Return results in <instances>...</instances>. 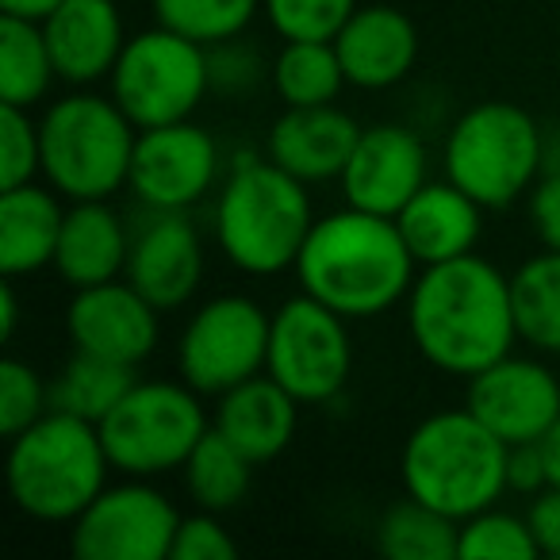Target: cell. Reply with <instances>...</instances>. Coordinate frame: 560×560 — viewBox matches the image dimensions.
<instances>
[{"label":"cell","instance_id":"4","mask_svg":"<svg viewBox=\"0 0 560 560\" xmlns=\"http://www.w3.org/2000/svg\"><path fill=\"white\" fill-rule=\"evenodd\" d=\"M506 453L511 445L468 407L434 411L407 434L399 480L411 499L465 522L503 499Z\"/></svg>","mask_w":560,"mask_h":560},{"label":"cell","instance_id":"15","mask_svg":"<svg viewBox=\"0 0 560 560\" xmlns=\"http://www.w3.org/2000/svg\"><path fill=\"white\" fill-rule=\"evenodd\" d=\"M158 307L135 289L127 277L73 289L66 307V330L81 353L119 361V365H142L158 350L162 323Z\"/></svg>","mask_w":560,"mask_h":560},{"label":"cell","instance_id":"27","mask_svg":"<svg viewBox=\"0 0 560 560\" xmlns=\"http://www.w3.org/2000/svg\"><path fill=\"white\" fill-rule=\"evenodd\" d=\"M58 81L43 24L4 16L0 24V101L16 108H35Z\"/></svg>","mask_w":560,"mask_h":560},{"label":"cell","instance_id":"37","mask_svg":"<svg viewBox=\"0 0 560 560\" xmlns=\"http://www.w3.org/2000/svg\"><path fill=\"white\" fill-rule=\"evenodd\" d=\"M238 552L234 537L226 534V526L219 522L215 511H200L180 518V529L173 537L170 560H231Z\"/></svg>","mask_w":560,"mask_h":560},{"label":"cell","instance_id":"40","mask_svg":"<svg viewBox=\"0 0 560 560\" xmlns=\"http://www.w3.org/2000/svg\"><path fill=\"white\" fill-rule=\"evenodd\" d=\"M526 518H529V529H534V537H537L541 557L560 560V488L537 491Z\"/></svg>","mask_w":560,"mask_h":560},{"label":"cell","instance_id":"21","mask_svg":"<svg viewBox=\"0 0 560 560\" xmlns=\"http://www.w3.org/2000/svg\"><path fill=\"white\" fill-rule=\"evenodd\" d=\"M211 427L231 438L254 465H265V460L280 457L296 438L300 399L269 373H257L219 396Z\"/></svg>","mask_w":560,"mask_h":560},{"label":"cell","instance_id":"41","mask_svg":"<svg viewBox=\"0 0 560 560\" xmlns=\"http://www.w3.org/2000/svg\"><path fill=\"white\" fill-rule=\"evenodd\" d=\"M16 323H20L16 277H4V284H0V338H4V342H12V335H16Z\"/></svg>","mask_w":560,"mask_h":560},{"label":"cell","instance_id":"9","mask_svg":"<svg viewBox=\"0 0 560 560\" xmlns=\"http://www.w3.org/2000/svg\"><path fill=\"white\" fill-rule=\"evenodd\" d=\"M108 93L139 131L192 119L211 93L208 47L154 24L131 35L108 78Z\"/></svg>","mask_w":560,"mask_h":560},{"label":"cell","instance_id":"17","mask_svg":"<svg viewBox=\"0 0 560 560\" xmlns=\"http://www.w3.org/2000/svg\"><path fill=\"white\" fill-rule=\"evenodd\" d=\"M338 180L350 208L396 219L407 200L430 180L427 147L404 124L361 127V139Z\"/></svg>","mask_w":560,"mask_h":560},{"label":"cell","instance_id":"26","mask_svg":"<svg viewBox=\"0 0 560 560\" xmlns=\"http://www.w3.org/2000/svg\"><path fill=\"white\" fill-rule=\"evenodd\" d=\"M185 488L192 495V503L200 511H234L246 499L249 483H254V460L238 450L226 434H219L215 427L200 438L192 453L185 460Z\"/></svg>","mask_w":560,"mask_h":560},{"label":"cell","instance_id":"23","mask_svg":"<svg viewBox=\"0 0 560 560\" xmlns=\"http://www.w3.org/2000/svg\"><path fill=\"white\" fill-rule=\"evenodd\" d=\"M127 254H131V226L124 223V215L108 200H73L66 208L62 238L50 269L70 289H89L124 277Z\"/></svg>","mask_w":560,"mask_h":560},{"label":"cell","instance_id":"19","mask_svg":"<svg viewBox=\"0 0 560 560\" xmlns=\"http://www.w3.org/2000/svg\"><path fill=\"white\" fill-rule=\"evenodd\" d=\"M358 139V119L338 104L284 108L265 135V158L304 185H323V180L342 177Z\"/></svg>","mask_w":560,"mask_h":560},{"label":"cell","instance_id":"7","mask_svg":"<svg viewBox=\"0 0 560 560\" xmlns=\"http://www.w3.org/2000/svg\"><path fill=\"white\" fill-rule=\"evenodd\" d=\"M442 170L483 208H511L541 180L545 135L511 101H483L450 127Z\"/></svg>","mask_w":560,"mask_h":560},{"label":"cell","instance_id":"2","mask_svg":"<svg viewBox=\"0 0 560 560\" xmlns=\"http://www.w3.org/2000/svg\"><path fill=\"white\" fill-rule=\"evenodd\" d=\"M411 246L399 223L346 203L342 211L315 219L296 257L300 292L315 296L342 319H376L407 300L419 277Z\"/></svg>","mask_w":560,"mask_h":560},{"label":"cell","instance_id":"22","mask_svg":"<svg viewBox=\"0 0 560 560\" xmlns=\"http://www.w3.org/2000/svg\"><path fill=\"white\" fill-rule=\"evenodd\" d=\"M399 234L411 246L419 265H442L460 254H472L483 231V203H476L450 177L427 180L396 215Z\"/></svg>","mask_w":560,"mask_h":560},{"label":"cell","instance_id":"42","mask_svg":"<svg viewBox=\"0 0 560 560\" xmlns=\"http://www.w3.org/2000/svg\"><path fill=\"white\" fill-rule=\"evenodd\" d=\"M62 0H0V9H4V16H20V20H35V24H43V20L50 16V12L58 9Z\"/></svg>","mask_w":560,"mask_h":560},{"label":"cell","instance_id":"31","mask_svg":"<svg viewBox=\"0 0 560 560\" xmlns=\"http://www.w3.org/2000/svg\"><path fill=\"white\" fill-rule=\"evenodd\" d=\"M154 20L200 47L238 39L261 16V0H150Z\"/></svg>","mask_w":560,"mask_h":560},{"label":"cell","instance_id":"3","mask_svg":"<svg viewBox=\"0 0 560 560\" xmlns=\"http://www.w3.org/2000/svg\"><path fill=\"white\" fill-rule=\"evenodd\" d=\"M215 242L219 254L246 277H277L296 269L315 208L307 185L284 173L277 162L238 154L215 192Z\"/></svg>","mask_w":560,"mask_h":560},{"label":"cell","instance_id":"8","mask_svg":"<svg viewBox=\"0 0 560 560\" xmlns=\"http://www.w3.org/2000/svg\"><path fill=\"white\" fill-rule=\"evenodd\" d=\"M96 430L116 472L154 480L185 468L188 453L200 445L211 422L192 384L135 381Z\"/></svg>","mask_w":560,"mask_h":560},{"label":"cell","instance_id":"36","mask_svg":"<svg viewBox=\"0 0 560 560\" xmlns=\"http://www.w3.org/2000/svg\"><path fill=\"white\" fill-rule=\"evenodd\" d=\"M208 70H211V89L223 96H246L254 93L257 85L265 81V73L272 66H265V58L257 55V47H246L238 39H226L208 47Z\"/></svg>","mask_w":560,"mask_h":560},{"label":"cell","instance_id":"12","mask_svg":"<svg viewBox=\"0 0 560 560\" xmlns=\"http://www.w3.org/2000/svg\"><path fill=\"white\" fill-rule=\"evenodd\" d=\"M180 511L142 476L108 483L70 522V549L81 560H170Z\"/></svg>","mask_w":560,"mask_h":560},{"label":"cell","instance_id":"6","mask_svg":"<svg viewBox=\"0 0 560 560\" xmlns=\"http://www.w3.org/2000/svg\"><path fill=\"white\" fill-rule=\"evenodd\" d=\"M139 127L116 101L101 93H78L50 101L39 116L43 180L66 200H112L131 180V158Z\"/></svg>","mask_w":560,"mask_h":560},{"label":"cell","instance_id":"44","mask_svg":"<svg viewBox=\"0 0 560 560\" xmlns=\"http://www.w3.org/2000/svg\"><path fill=\"white\" fill-rule=\"evenodd\" d=\"M541 173H560V135L545 139V170Z\"/></svg>","mask_w":560,"mask_h":560},{"label":"cell","instance_id":"38","mask_svg":"<svg viewBox=\"0 0 560 560\" xmlns=\"http://www.w3.org/2000/svg\"><path fill=\"white\" fill-rule=\"evenodd\" d=\"M529 219L541 246L560 254V173H541V180L529 188Z\"/></svg>","mask_w":560,"mask_h":560},{"label":"cell","instance_id":"18","mask_svg":"<svg viewBox=\"0 0 560 560\" xmlns=\"http://www.w3.org/2000/svg\"><path fill=\"white\" fill-rule=\"evenodd\" d=\"M43 35H47L58 81L73 89L108 81L131 39L124 32V12L116 0H62L43 20Z\"/></svg>","mask_w":560,"mask_h":560},{"label":"cell","instance_id":"30","mask_svg":"<svg viewBox=\"0 0 560 560\" xmlns=\"http://www.w3.org/2000/svg\"><path fill=\"white\" fill-rule=\"evenodd\" d=\"M269 81L284 108H319L335 104L350 81L338 62L335 43H284L272 58Z\"/></svg>","mask_w":560,"mask_h":560},{"label":"cell","instance_id":"14","mask_svg":"<svg viewBox=\"0 0 560 560\" xmlns=\"http://www.w3.org/2000/svg\"><path fill=\"white\" fill-rule=\"evenodd\" d=\"M465 407L506 445L541 442L560 419V381L545 361L506 353L468 376Z\"/></svg>","mask_w":560,"mask_h":560},{"label":"cell","instance_id":"10","mask_svg":"<svg viewBox=\"0 0 560 560\" xmlns=\"http://www.w3.org/2000/svg\"><path fill=\"white\" fill-rule=\"evenodd\" d=\"M272 315L257 300L226 292L188 315L177 338V373L200 396H223L265 373Z\"/></svg>","mask_w":560,"mask_h":560},{"label":"cell","instance_id":"33","mask_svg":"<svg viewBox=\"0 0 560 560\" xmlns=\"http://www.w3.org/2000/svg\"><path fill=\"white\" fill-rule=\"evenodd\" d=\"M358 0H261V16L284 43H335Z\"/></svg>","mask_w":560,"mask_h":560},{"label":"cell","instance_id":"34","mask_svg":"<svg viewBox=\"0 0 560 560\" xmlns=\"http://www.w3.org/2000/svg\"><path fill=\"white\" fill-rule=\"evenodd\" d=\"M43 173V142L39 119L32 108L4 104L0 112V188H20Z\"/></svg>","mask_w":560,"mask_h":560},{"label":"cell","instance_id":"43","mask_svg":"<svg viewBox=\"0 0 560 560\" xmlns=\"http://www.w3.org/2000/svg\"><path fill=\"white\" fill-rule=\"evenodd\" d=\"M541 453H545V468H549V488H560V419L541 438Z\"/></svg>","mask_w":560,"mask_h":560},{"label":"cell","instance_id":"39","mask_svg":"<svg viewBox=\"0 0 560 560\" xmlns=\"http://www.w3.org/2000/svg\"><path fill=\"white\" fill-rule=\"evenodd\" d=\"M545 488H549V468H545L541 442L511 445V453H506V491L537 495Z\"/></svg>","mask_w":560,"mask_h":560},{"label":"cell","instance_id":"5","mask_svg":"<svg viewBox=\"0 0 560 560\" xmlns=\"http://www.w3.org/2000/svg\"><path fill=\"white\" fill-rule=\"evenodd\" d=\"M112 460L96 422L50 407L39 422L9 438V495L27 518L73 522L104 488Z\"/></svg>","mask_w":560,"mask_h":560},{"label":"cell","instance_id":"29","mask_svg":"<svg viewBox=\"0 0 560 560\" xmlns=\"http://www.w3.org/2000/svg\"><path fill=\"white\" fill-rule=\"evenodd\" d=\"M131 384L135 365H119V361L78 350V358L50 381V407L101 427L112 407L131 392Z\"/></svg>","mask_w":560,"mask_h":560},{"label":"cell","instance_id":"20","mask_svg":"<svg viewBox=\"0 0 560 560\" xmlns=\"http://www.w3.org/2000/svg\"><path fill=\"white\" fill-rule=\"evenodd\" d=\"M338 62L353 89L381 93L415 70L419 58V32L392 4H358L350 24L335 39Z\"/></svg>","mask_w":560,"mask_h":560},{"label":"cell","instance_id":"24","mask_svg":"<svg viewBox=\"0 0 560 560\" xmlns=\"http://www.w3.org/2000/svg\"><path fill=\"white\" fill-rule=\"evenodd\" d=\"M66 196L50 185L0 188V272L32 277L55 265L66 223Z\"/></svg>","mask_w":560,"mask_h":560},{"label":"cell","instance_id":"35","mask_svg":"<svg viewBox=\"0 0 560 560\" xmlns=\"http://www.w3.org/2000/svg\"><path fill=\"white\" fill-rule=\"evenodd\" d=\"M50 411V384L27 361L9 358L0 365V434L16 438Z\"/></svg>","mask_w":560,"mask_h":560},{"label":"cell","instance_id":"11","mask_svg":"<svg viewBox=\"0 0 560 560\" xmlns=\"http://www.w3.org/2000/svg\"><path fill=\"white\" fill-rule=\"evenodd\" d=\"M350 319L330 312L315 296L284 300L269 323V358L265 373L292 392L300 404H330L342 396L353 369Z\"/></svg>","mask_w":560,"mask_h":560},{"label":"cell","instance_id":"1","mask_svg":"<svg viewBox=\"0 0 560 560\" xmlns=\"http://www.w3.org/2000/svg\"><path fill=\"white\" fill-rule=\"evenodd\" d=\"M407 330L438 373L465 381L483 373L518 342L511 277L480 254L422 265L407 292Z\"/></svg>","mask_w":560,"mask_h":560},{"label":"cell","instance_id":"16","mask_svg":"<svg viewBox=\"0 0 560 560\" xmlns=\"http://www.w3.org/2000/svg\"><path fill=\"white\" fill-rule=\"evenodd\" d=\"M131 231V254H127L124 277L158 307L177 312L196 296L203 280V242L188 211H154Z\"/></svg>","mask_w":560,"mask_h":560},{"label":"cell","instance_id":"32","mask_svg":"<svg viewBox=\"0 0 560 560\" xmlns=\"http://www.w3.org/2000/svg\"><path fill=\"white\" fill-rule=\"evenodd\" d=\"M460 557L465 560H537V537L529 529V518H518L511 511H488L472 514L460 522Z\"/></svg>","mask_w":560,"mask_h":560},{"label":"cell","instance_id":"13","mask_svg":"<svg viewBox=\"0 0 560 560\" xmlns=\"http://www.w3.org/2000/svg\"><path fill=\"white\" fill-rule=\"evenodd\" d=\"M219 173H223V154L215 135L192 119H180L139 131L127 188L142 208L192 211L200 200H208Z\"/></svg>","mask_w":560,"mask_h":560},{"label":"cell","instance_id":"25","mask_svg":"<svg viewBox=\"0 0 560 560\" xmlns=\"http://www.w3.org/2000/svg\"><path fill=\"white\" fill-rule=\"evenodd\" d=\"M518 338L537 353L560 358V254L545 249L511 272Z\"/></svg>","mask_w":560,"mask_h":560},{"label":"cell","instance_id":"28","mask_svg":"<svg viewBox=\"0 0 560 560\" xmlns=\"http://www.w3.org/2000/svg\"><path fill=\"white\" fill-rule=\"evenodd\" d=\"M376 545L392 560H453L460 557V522L407 495L384 511Z\"/></svg>","mask_w":560,"mask_h":560}]
</instances>
